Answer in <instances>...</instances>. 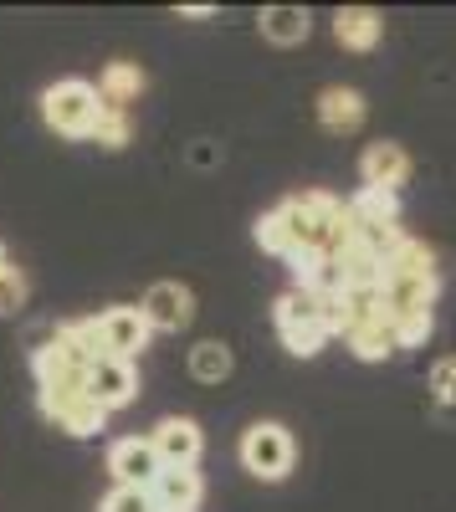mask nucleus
Wrapping results in <instances>:
<instances>
[{
	"label": "nucleus",
	"instance_id": "nucleus-21",
	"mask_svg": "<svg viewBox=\"0 0 456 512\" xmlns=\"http://www.w3.org/2000/svg\"><path fill=\"white\" fill-rule=\"evenodd\" d=\"M129 134H134V123H129V113L123 108H103L98 103V123H93V144H103V149H123L129 144Z\"/></svg>",
	"mask_w": 456,
	"mask_h": 512
},
{
	"label": "nucleus",
	"instance_id": "nucleus-27",
	"mask_svg": "<svg viewBox=\"0 0 456 512\" xmlns=\"http://www.w3.org/2000/svg\"><path fill=\"white\" fill-rule=\"evenodd\" d=\"M6 267H11V262H6V246H0V272H6Z\"/></svg>",
	"mask_w": 456,
	"mask_h": 512
},
{
	"label": "nucleus",
	"instance_id": "nucleus-14",
	"mask_svg": "<svg viewBox=\"0 0 456 512\" xmlns=\"http://www.w3.org/2000/svg\"><path fill=\"white\" fill-rule=\"evenodd\" d=\"M334 36H339V47H349V52H369L385 36V16L369 11V6H344L334 16Z\"/></svg>",
	"mask_w": 456,
	"mask_h": 512
},
{
	"label": "nucleus",
	"instance_id": "nucleus-24",
	"mask_svg": "<svg viewBox=\"0 0 456 512\" xmlns=\"http://www.w3.org/2000/svg\"><path fill=\"white\" fill-rule=\"evenodd\" d=\"M431 328H436V318H431V313H410V318H395V338H400V349H416V344H426V338H431Z\"/></svg>",
	"mask_w": 456,
	"mask_h": 512
},
{
	"label": "nucleus",
	"instance_id": "nucleus-7",
	"mask_svg": "<svg viewBox=\"0 0 456 512\" xmlns=\"http://www.w3.org/2000/svg\"><path fill=\"white\" fill-rule=\"evenodd\" d=\"M139 313L149 318L154 333H180V328H190V318H195V297H190V287H180V282H154V287L144 292Z\"/></svg>",
	"mask_w": 456,
	"mask_h": 512
},
{
	"label": "nucleus",
	"instance_id": "nucleus-20",
	"mask_svg": "<svg viewBox=\"0 0 456 512\" xmlns=\"http://www.w3.org/2000/svg\"><path fill=\"white\" fill-rule=\"evenodd\" d=\"M190 374H195L200 384H221V379L231 374V349L221 344V338H205V344H195V349H190Z\"/></svg>",
	"mask_w": 456,
	"mask_h": 512
},
{
	"label": "nucleus",
	"instance_id": "nucleus-4",
	"mask_svg": "<svg viewBox=\"0 0 456 512\" xmlns=\"http://www.w3.org/2000/svg\"><path fill=\"white\" fill-rule=\"evenodd\" d=\"M293 456H298V446L287 436V425H277V420H262L241 436V466L257 482H282L293 472Z\"/></svg>",
	"mask_w": 456,
	"mask_h": 512
},
{
	"label": "nucleus",
	"instance_id": "nucleus-26",
	"mask_svg": "<svg viewBox=\"0 0 456 512\" xmlns=\"http://www.w3.org/2000/svg\"><path fill=\"white\" fill-rule=\"evenodd\" d=\"M431 395H436L441 405H456V359H441V364L431 369Z\"/></svg>",
	"mask_w": 456,
	"mask_h": 512
},
{
	"label": "nucleus",
	"instance_id": "nucleus-6",
	"mask_svg": "<svg viewBox=\"0 0 456 512\" xmlns=\"http://www.w3.org/2000/svg\"><path fill=\"white\" fill-rule=\"evenodd\" d=\"M93 323H98V349H103L108 359H129V364H134V354L149 344V333H154L139 308H108V313H98Z\"/></svg>",
	"mask_w": 456,
	"mask_h": 512
},
{
	"label": "nucleus",
	"instance_id": "nucleus-13",
	"mask_svg": "<svg viewBox=\"0 0 456 512\" xmlns=\"http://www.w3.org/2000/svg\"><path fill=\"white\" fill-rule=\"evenodd\" d=\"M149 88V77L139 62H108L103 77H98V103L103 108H123L129 113V103H139V93Z\"/></svg>",
	"mask_w": 456,
	"mask_h": 512
},
{
	"label": "nucleus",
	"instance_id": "nucleus-9",
	"mask_svg": "<svg viewBox=\"0 0 456 512\" xmlns=\"http://www.w3.org/2000/svg\"><path fill=\"white\" fill-rule=\"evenodd\" d=\"M108 472L118 477V487H149L159 477V456L149 446V436H123L108 451Z\"/></svg>",
	"mask_w": 456,
	"mask_h": 512
},
{
	"label": "nucleus",
	"instance_id": "nucleus-5",
	"mask_svg": "<svg viewBox=\"0 0 456 512\" xmlns=\"http://www.w3.org/2000/svg\"><path fill=\"white\" fill-rule=\"evenodd\" d=\"M41 415L67 436H98L108 420V410L88 390H41Z\"/></svg>",
	"mask_w": 456,
	"mask_h": 512
},
{
	"label": "nucleus",
	"instance_id": "nucleus-19",
	"mask_svg": "<svg viewBox=\"0 0 456 512\" xmlns=\"http://www.w3.org/2000/svg\"><path fill=\"white\" fill-rule=\"evenodd\" d=\"M385 277H436V256H431V246L405 236V241L395 246V256L385 262Z\"/></svg>",
	"mask_w": 456,
	"mask_h": 512
},
{
	"label": "nucleus",
	"instance_id": "nucleus-18",
	"mask_svg": "<svg viewBox=\"0 0 456 512\" xmlns=\"http://www.w3.org/2000/svg\"><path fill=\"white\" fill-rule=\"evenodd\" d=\"M349 216H354V226H395V221H400V195L364 185V190L349 200Z\"/></svg>",
	"mask_w": 456,
	"mask_h": 512
},
{
	"label": "nucleus",
	"instance_id": "nucleus-16",
	"mask_svg": "<svg viewBox=\"0 0 456 512\" xmlns=\"http://www.w3.org/2000/svg\"><path fill=\"white\" fill-rule=\"evenodd\" d=\"M313 21L303 6H267L262 11V36L272 41V47H298V41H308Z\"/></svg>",
	"mask_w": 456,
	"mask_h": 512
},
{
	"label": "nucleus",
	"instance_id": "nucleus-12",
	"mask_svg": "<svg viewBox=\"0 0 456 512\" xmlns=\"http://www.w3.org/2000/svg\"><path fill=\"white\" fill-rule=\"evenodd\" d=\"M359 175H364L369 190H390V195H395V190L410 180V154H405V144H390V139L369 144L364 159H359Z\"/></svg>",
	"mask_w": 456,
	"mask_h": 512
},
{
	"label": "nucleus",
	"instance_id": "nucleus-22",
	"mask_svg": "<svg viewBox=\"0 0 456 512\" xmlns=\"http://www.w3.org/2000/svg\"><path fill=\"white\" fill-rule=\"evenodd\" d=\"M257 246L272 251V256H293V236H287L282 210H267V216L257 221Z\"/></svg>",
	"mask_w": 456,
	"mask_h": 512
},
{
	"label": "nucleus",
	"instance_id": "nucleus-3",
	"mask_svg": "<svg viewBox=\"0 0 456 512\" xmlns=\"http://www.w3.org/2000/svg\"><path fill=\"white\" fill-rule=\"evenodd\" d=\"M277 333H282V349L298 354V359H313L323 349V318H318V292H282L277 297Z\"/></svg>",
	"mask_w": 456,
	"mask_h": 512
},
{
	"label": "nucleus",
	"instance_id": "nucleus-11",
	"mask_svg": "<svg viewBox=\"0 0 456 512\" xmlns=\"http://www.w3.org/2000/svg\"><path fill=\"white\" fill-rule=\"evenodd\" d=\"M200 492H205V482L195 466H159V477L149 482V497L159 512H195Z\"/></svg>",
	"mask_w": 456,
	"mask_h": 512
},
{
	"label": "nucleus",
	"instance_id": "nucleus-17",
	"mask_svg": "<svg viewBox=\"0 0 456 512\" xmlns=\"http://www.w3.org/2000/svg\"><path fill=\"white\" fill-rule=\"evenodd\" d=\"M349 349L359 354V359H390V354H400V338H395V323L380 313V318H364L354 333H349Z\"/></svg>",
	"mask_w": 456,
	"mask_h": 512
},
{
	"label": "nucleus",
	"instance_id": "nucleus-1",
	"mask_svg": "<svg viewBox=\"0 0 456 512\" xmlns=\"http://www.w3.org/2000/svg\"><path fill=\"white\" fill-rule=\"evenodd\" d=\"M282 221L293 236V251H318V256H339L344 246H354V216L349 205L323 195V190H303L293 200H282Z\"/></svg>",
	"mask_w": 456,
	"mask_h": 512
},
{
	"label": "nucleus",
	"instance_id": "nucleus-23",
	"mask_svg": "<svg viewBox=\"0 0 456 512\" xmlns=\"http://www.w3.org/2000/svg\"><path fill=\"white\" fill-rule=\"evenodd\" d=\"M98 512H159V507H154L149 487H113Z\"/></svg>",
	"mask_w": 456,
	"mask_h": 512
},
{
	"label": "nucleus",
	"instance_id": "nucleus-15",
	"mask_svg": "<svg viewBox=\"0 0 456 512\" xmlns=\"http://www.w3.org/2000/svg\"><path fill=\"white\" fill-rule=\"evenodd\" d=\"M318 123L328 128V134H354V128L364 123V93H354V88H323L318 93Z\"/></svg>",
	"mask_w": 456,
	"mask_h": 512
},
{
	"label": "nucleus",
	"instance_id": "nucleus-25",
	"mask_svg": "<svg viewBox=\"0 0 456 512\" xmlns=\"http://www.w3.org/2000/svg\"><path fill=\"white\" fill-rule=\"evenodd\" d=\"M21 303H26V272L21 267H6V272H0V318L16 313Z\"/></svg>",
	"mask_w": 456,
	"mask_h": 512
},
{
	"label": "nucleus",
	"instance_id": "nucleus-10",
	"mask_svg": "<svg viewBox=\"0 0 456 512\" xmlns=\"http://www.w3.org/2000/svg\"><path fill=\"white\" fill-rule=\"evenodd\" d=\"M149 446H154L159 466H195L200 461V425L185 420V415H170V420L154 425Z\"/></svg>",
	"mask_w": 456,
	"mask_h": 512
},
{
	"label": "nucleus",
	"instance_id": "nucleus-2",
	"mask_svg": "<svg viewBox=\"0 0 456 512\" xmlns=\"http://www.w3.org/2000/svg\"><path fill=\"white\" fill-rule=\"evenodd\" d=\"M41 118H47V128H57V134H67V139H88L93 123H98V88L82 82V77L52 82V88L41 93Z\"/></svg>",
	"mask_w": 456,
	"mask_h": 512
},
{
	"label": "nucleus",
	"instance_id": "nucleus-8",
	"mask_svg": "<svg viewBox=\"0 0 456 512\" xmlns=\"http://www.w3.org/2000/svg\"><path fill=\"white\" fill-rule=\"evenodd\" d=\"M88 395L103 405V410H123L134 395H139V369L129 359H93L88 369Z\"/></svg>",
	"mask_w": 456,
	"mask_h": 512
}]
</instances>
